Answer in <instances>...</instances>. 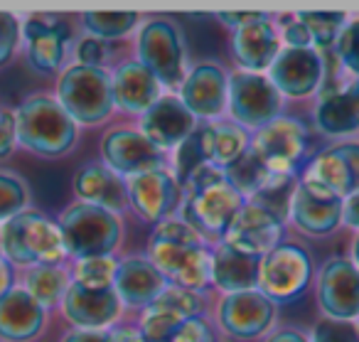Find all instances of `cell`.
<instances>
[{"label":"cell","instance_id":"obj_1","mask_svg":"<svg viewBox=\"0 0 359 342\" xmlns=\"http://www.w3.org/2000/svg\"><path fill=\"white\" fill-rule=\"evenodd\" d=\"M148 261L175 288L202 291L212 281V254L205 239L182 219H165L150 237Z\"/></svg>","mask_w":359,"mask_h":342},{"label":"cell","instance_id":"obj_2","mask_svg":"<svg viewBox=\"0 0 359 342\" xmlns=\"http://www.w3.org/2000/svg\"><path fill=\"white\" fill-rule=\"evenodd\" d=\"M180 190L185 195L182 222L200 237H224L236 212L246 204L244 195L229 183L224 170L215 165H200Z\"/></svg>","mask_w":359,"mask_h":342},{"label":"cell","instance_id":"obj_3","mask_svg":"<svg viewBox=\"0 0 359 342\" xmlns=\"http://www.w3.org/2000/svg\"><path fill=\"white\" fill-rule=\"evenodd\" d=\"M18 145L37 158H62L76 145L79 126L50 94H30L15 109Z\"/></svg>","mask_w":359,"mask_h":342},{"label":"cell","instance_id":"obj_4","mask_svg":"<svg viewBox=\"0 0 359 342\" xmlns=\"http://www.w3.org/2000/svg\"><path fill=\"white\" fill-rule=\"evenodd\" d=\"M3 258L18 271H25L40 263H65L67 251L62 242L57 219L30 207L0 227Z\"/></svg>","mask_w":359,"mask_h":342},{"label":"cell","instance_id":"obj_5","mask_svg":"<svg viewBox=\"0 0 359 342\" xmlns=\"http://www.w3.org/2000/svg\"><path fill=\"white\" fill-rule=\"evenodd\" d=\"M67 258H91L111 256L118 246L123 229L118 214L109 209L94 207L86 202H74L57 219Z\"/></svg>","mask_w":359,"mask_h":342},{"label":"cell","instance_id":"obj_6","mask_svg":"<svg viewBox=\"0 0 359 342\" xmlns=\"http://www.w3.org/2000/svg\"><path fill=\"white\" fill-rule=\"evenodd\" d=\"M55 99L76 126H96L116 109L111 74L101 67L72 65L57 77Z\"/></svg>","mask_w":359,"mask_h":342},{"label":"cell","instance_id":"obj_7","mask_svg":"<svg viewBox=\"0 0 359 342\" xmlns=\"http://www.w3.org/2000/svg\"><path fill=\"white\" fill-rule=\"evenodd\" d=\"M22 18V55L35 74L52 77L62 74L67 50L72 42V30L60 15L32 13Z\"/></svg>","mask_w":359,"mask_h":342},{"label":"cell","instance_id":"obj_8","mask_svg":"<svg viewBox=\"0 0 359 342\" xmlns=\"http://www.w3.org/2000/svg\"><path fill=\"white\" fill-rule=\"evenodd\" d=\"M138 62L158 84L180 86L185 81V45L180 30L165 18L145 22L138 35Z\"/></svg>","mask_w":359,"mask_h":342},{"label":"cell","instance_id":"obj_9","mask_svg":"<svg viewBox=\"0 0 359 342\" xmlns=\"http://www.w3.org/2000/svg\"><path fill=\"white\" fill-rule=\"evenodd\" d=\"M313 278V261L305 249L295 244H278L273 251L261 256L259 286L271 301H293L308 288Z\"/></svg>","mask_w":359,"mask_h":342},{"label":"cell","instance_id":"obj_10","mask_svg":"<svg viewBox=\"0 0 359 342\" xmlns=\"http://www.w3.org/2000/svg\"><path fill=\"white\" fill-rule=\"evenodd\" d=\"M251 148L273 173L293 175L295 165L305 158L310 148L308 126L290 116H278L264 129H259Z\"/></svg>","mask_w":359,"mask_h":342},{"label":"cell","instance_id":"obj_11","mask_svg":"<svg viewBox=\"0 0 359 342\" xmlns=\"http://www.w3.org/2000/svg\"><path fill=\"white\" fill-rule=\"evenodd\" d=\"M226 104L236 124L249 129H264L280 114V94L266 77L251 72H236L229 77Z\"/></svg>","mask_w":359,"mask_h":342},{"label":"cell","instance_id":"obj_12","mask_svg":"<svg viewBox=\"0 0 359 342\" xmlns=\"http://www.w3.org/2000/svg\"><path fill=\"white\" fill-rule=\"evenodd\" d=\"M205 310L202 296L185 288H165L140 317V340L143 342H165L175 330L190 317H197Z\"/></svg>","mask_w":359,"mask_h":342},{"label":"cell","instance_id":"obj_13","mask_svg":"<svg viewBox=\"0 0 359 342\" xmlns=\"http://www.w3.org/2000/svg\"><path fill=\"white\" fill-rule=\"evenodd\" d=\"M126 192H128V204L138 212V217L153 224L170 219V214L177 209L180 197H182L177 180L165 168L148 170V173L128 178L126 180Z\"/></svg>","mask_w":359,"mask_h":342},{"label":"cell","instance_id":"obj_14","mask_svg":"<svg viewBox=\"0 0 359 342\" xmlns=\"http://www.w3.org/2000/svg\"><path fill=\"white\" fill-rule=\"evenodd\" d=\"M280 237H283V219L261 204L246 202L226 229L224 244L261 258L278 246Z\"/></svg>","mask_w":359,"mask_h":342},{"label":"cell","instance_id":"obj_15","mask_svg":"<svg viewBox=\"0 0 359 342\" xmlns=\"http://www.w3.org/2000/svg\"><path fill=\"white\" fill-rule=\"evenodd\" d=\"M101 155L104 165L111 168L121 178H133V175L158 170L165 160V153L155 148L140 131L130 129H114L101 140Z\"/></svg>","mask_w":359,"mask_h":342},{"label":"cell","instance_id":"obj_16","mask_svg":"<svg viewBox=\"0 0 359 342\" xmlns=\"http://www.w3.org/2000/svg\"><path fill=\"white\" fill-rule=\"evenodd\" d=\"M288 212L303 232L323 237V234L337 229L339 219H342V199L334 197L318 180L305 175L303 183L293 190Z\"/></svg>","mask_w":359,"mask_h":342},{"label":"cell","instance_id":"obj_17","mask_svg":"<svg viewBox=\"0 0 359 342\" xmlns=\"http://www.w3.org/2000/svg\"><path fill=\"white\" fill-rule=\"evenodd\" d=\"M318 298L330 320H354L359 315V268L347 258H330L320 273Z\"/></svg>","mask_w":359,"mask_h":342},{"label":"cell","instance_id":"obj_18","mask_svg":"<svg viewBox=\"0 0 359 342\" xmlns=\"http://www.w3.org/2000/svg\"><path fill=\"white\" fill-rule=\"evenodd\" d=\"M273 301L261 291L229 293L219 305L222 327L239 340H251V337L264 335L273 325Z\"/></svg>","mask_w":359,"mask_h":342},{"label":"cell","instance_id":"obj_19","mask_svg":"<svg viewBox=\"0 0 359 342\" xmlns=\"http://www.w3.org/2000/svg\"><path fill=\"white\" fill-rule=\"evenodd\" d=\"M269 81L276 86L278 94L300 96L313 94L320 86L323 79V57L318 55V50L305 47V50H280L278 57L273 60V65L269 67Z\"/></svg>","mask_w":359,"mask_h":342},{"label":"cell","instance_id":"obj_20","mask_svg":"<svg viewBox=\"0 0 359 342\" xmlns=\"http://www.w3.org/2000/svg\"><path fill=\"white\" fill-rule=\"evenodd\" d=\"M50 313L22 286L0 298V342H32L45 332Z\"/></svg>","mask_w":359,"mask_h":342},{"label":"cell","instance_id":"obj_21","mask_svg":"<svg viewBox=\"0 0 359 342\" xmlns=\"http://www.w3.org/2000/svg\"><path fill=\"white\" fill-rule=\"evenodd\" d=\"M60 310L74 325V330H101L118 317L121 301L114 288L91 291L72 281Z\"/></svg>","mask_w":359,"mask_h":342},{"label":"cell","instance_id":"obj_22","mask_svg":"<svg viewBox=\"0 0 359 342\" xmlns=\"http://www.w3.org/2000/svg\"><path fill=\"white\" fill-rule=\"evenodd\" d=\"M305 175L318 180L334 197H352L359 192V143H339L323 150Z\"/></svg>","mask_w":359,"mask_h":342},{"label":"cell","instance_id":"obj_23","mask_svg":"<svg viewBox=\"0 0 359 342\" xmlns=\"http://www.w3.org/2000/svg\"><path fill=\"white\" fill-rule=\"evenodd\" d=\"M180 101L185 104V109L192 116L200 119H212L219 116L226 106V94H229V79L224 72L212 62L197 65L185 81L180 84Z\"/></svg>","mask_w":359,"mask_h":342},{"label":"cell","instance_id":"obj_24","mask_svg":"<svg viewBox=\"0 0 359 342\" xmlns=\"http://www.w3.org/2000/svg\"><path fill=\"white\" fill-rule=\"evenodd\" d=\"M195 129V116L185 109V104L177 96H160L143 114L140 133L165 153L168 148H177Z\"/></svg>","mask_w":359,"mask_h":342},{"label":"cell","instance_id":"obj_25","mask_svg":"<svg viewBox=\"0 0 359 342\" xmlns=\"http://www.w3.org/2000/svg\"><path fill=\"white\" fill-rule=\"evenodd\" d=\"M74 195L76 202L94 204V207L109 209L114 214H118L128 204L126 180L101 163L84 165L74 175Z\"/></svg>","mask_w":359,"mask_h":342},{"label":"cell","instance_id":"obj_26","mask_svg":"<svg viewBox=\"0 0 359 342\" xmlns=\"http://www.w3.org/2000/svg\"><path fill=\"white\" fill-rule=\"evenodd\" d=\"M114 291L121 303L130 308L145 305L148 308L160 293L165 291V278L158 268L143 256H130L118 261L114 278Z\"/></svg>","mask_w":359,"mask_h":342},{"label":"cell","instance_id":"obj_27","mask_svg":"<svg viewBox=\"0 0 359 342\" xmlns=\"http://www.w3.org/2000/svg\"><path fill=\"white\" fill-rule=\"evenodd\" d=\"M280 52V40L276 27L269 22V18L261 15L259 20L239 27L234 32V57L246 72L256 74L273 65V60Z\"/></svg>","mask_w":359,"mask_h":342},{"label":"cell","instance_id":"obj_28","mask_svg":"<svg viewBox=\"0 0 359 342\" xmlns=\"http://www.w3.org/2000/svg\"><path fill=\"white\" fill-rule=\"evenodd\" d=\"M111 89H114V104L123 111H148L160 99V84L140 62H126L111 74Z\"/></svg>","mask_w":359,"mask_h":342},{"label":"cell","instance_id":"obj_29","mask_svg":"<svg viewBox=\"0 0 359 342\" xmlns=\"http://www.w3.org/2000/svg\"><path fill=\"white\" fill-rule=\"evenodd\" d=\"M315 126L325 136H344L359 131V81L332 89L315 106Z\"/></svg>","mask_w":359,"mask_h":342},{"label":"cell","instance_id":"obj_30","mask_svg":"<svg viewBox=\"0 0 359 342\" xmlns=\"http://www.w3.org/2000/svg\"><path fill=\"white\" fill-rule=\"evenodd\" d=\"M259 256L236 251L234 246L222 242L212 254V283L226 293L254 291V286H259Z\"/></svg>","mask_w":359,"mask_h":342},{"label":"cell","instance_id":"obj_31","mask_svg":"<svg viewBox=\"0 0 359 342\" xmlns=\"http://www.w3.org/2000/svg\"><path fill=\"white\" fill-rule=\"evenodd\" d=\"M18 286H22L47 313L60 308L72 286V268L67 263H40L18 271Z\"/></svg>","mask_w":359,"mask_h":342},{"label":"cell","instance_id":"obj_32","mask_svg":"<svg viewBox=\"0 0 359 342\" xmlns=\"http://www.w3.org/2000/svg\"><path fill=\"white\" fill-rule=\"evenodd\" d=\"M200 136H202V148H205L207 163L219 170L229 168L234 160H239L251 148L246 131L234 124L205 126V129H200Z\"/></svg>","mask_w":359,"mask_h":342},{"label":"cell","instance_id":"obj_33","mask_svg":"<svg viewBox=\"0 0 359 342\" xmlns=\"http://www.w3.org/2000/svg\"><path fill=\"white\" fill-rule=\"evenodd\" d=\"M224 175L244 197H256L269 185V180L273 178V170L259 158V153L254 148H249L239 160H234L229 168H224Z\"/></svg>","mask_w":359,"mask_h":342},{"label":"cell","instance_id":"obj_34","mask_svg":"<svg viewBox=\"0 0 359 342\" xmlns=\"http://www.w3.org/2000/svg\"><path fill=\"white\" fill-rule=\"evenodd\" d=\"M32 207V192L25 178L8 168H0V227Z\"/></svg>","mask_w":359,"mask_h":342},{"label":"cell","instance_id":"obj_35","mask_svg":"<svg viewBox=\"0 0 359 342\" xmlns=\"http://www.w3.org/2000/svg\"><path fill=\"white\" fill-rule=\"evenodd\" d=\"M116 268H118V261L114 256L76 258L72 266V281L91 291H104V288H114Z\"/></svg>","mask_w":359,"mask_h":342},{"label":"cell","instance_id":"obj_36","mask_svg":"<svg viewBox=\"0 0 359 342\" xmlns=\"http://www.w3.org/2000/svg\"><path fill=\"white\" fill-rule=\"evenodd\" d=\"M84 27L91 32V37L99 40H116L123 37L138 25V13H114V11H91L81 15Z\"/></svg>","mask_w":359,"mask_h":342},{"label":"cell","instance_id":"obj_37","mask_svg":"<svg viewBox=\"0 0 359 342\" xmlns=\"http://www.w3.org/2000/svg\"><path fill=\"white\" fill-rule=\"evenodd\" d=\"M298 20L308 27L310 40L318 47H330L337 42L344 27V13H300Z\"/></svg>","mask_w":359,"mask_h":342},{"label":"cell","instance_id":"obj_38","mask_svg":"<svg viewBox=\"0 0 359 342\" xmlns=\"http://www.w3.org/2000/svg\"><path fill=\"white\" fill-rule=\"evenodd\" d=\"M175 163H177V185L185 183L200 165H210L207 163L205 148H202L200 129H195L182 143L177 145V158H175Z\"/></svg>","mask_w":359,"mask_h":342},{"label":"cell","instance_id":"obj_39","mask_svg":"<svg viewBox=\"0 0 359 342\" xmlns=\"http://www.w3.org/2000/svg\"><path fill=\"white\" fill-rule=\"evenodd\" d=\"M22 45V18L0 11V70L11 65Z\"/></svg>","mask_w":359,"mask_h":342},{"label":"cell","instance_id":"obj_40","mask_svg":"<svg viewBox=\"0 0 359 342\" xmlns=\"http://www.w3.org/2000/svg\"><path fill=\"white\" fill-rule=\"evenodd\" d=\"M334 45H337V55H339V60H342V65L347 67L352 74L359 77V18L342 27V32H339Z\"/></svg>","mask_w":359,"mask_h":342},{"label":"cell","instance_id":"obj_41","mask_svg":"<svg viewBox=\"0 0 359 342\" xmlns=\"http://www.w3.org/2000/svg\"><path fill=\"white\" fill-rule=\"evenodd\" d=\"M106 42L99 40V37H81L74 47V60L76 65H86V67H101L104 70V62L109 57V50H106Z\"/></svg>","mask_w":359,"mask_h":342},{"label":"cell","instance_id":"obj_42","mask_svg":"<svg viewBox=\"0 0 359 342\" xmlns=\"http://www.w3.org/2000/svg\"><path fill=\"white\" fill-rule=\"evenodd\" d=\"M165 342H215V337H212V330L205 317L197 315L182 322Z\"/></svg>","mask_w":359,"mask_h":342},{"label":"cell","instance_id":"obj_43","mask_svg":"<svg viewBox=\"0 0 359 342\" xmlns=\"http://www.w3.org/2000/svg\"><path fill=\"white\" fill-rule=\"evenodd\" d=\"M313 342H359V335L349 322L325 320L315 327Z\"/></svg>","mask_w":359,"mask_h":342},{"label":"cell","instance_id":"obj_44","mask_svg":"<svg viewBox=\"0 0 359 342\" xmlns=\"http://www.w3.org/2000/svg\"><path fill=\"white\" fill-rule=\"evenodd\" d=\"M18 145V126H15V109H0V163L11 158Z\"/></svg>","mask_w":359,"mask_h":342},{"label":"cell","instance_id":"obj_45","mask_svg":"<svg viewBox=\"0 0 359 342\" xmlns=\"http://www.w3.org/2000/svg\"><path fill=\"white\" fill-rule=\"evenodd\" d=\"M283 40H285V45H288V47H293V50H305V47H310V45H313V40H310V32H308V27H305L300 20L290 22V25L285 27V32H283Z\"/></svg>","mask_w":359,"mask_h":342},{"label":"cell","instance_id":"obj_46","mask_svg":"<svg viewBox=\"0 0 359 342\" xmlns=\"http://www.w3.org/2000/svg\"><path fill=\"white\" fill-rule=\"evenodd\" d=\"M15 286H18V268L0 256V298L6 296V293H11Z\"/></svg>","mask_w":359,"mask_h":342},{"label":"cell","instance_id":"obj_47","mask_svg":"<svg viewBox=\"0 0 359 342\" xmlns=\"http://www.w3.org/2000/svg\"><path fill=\"white\" fill-rule=\"evenodd\" d=\"M62 342H109V335L101 330H72L62 337Z\"/></svg>","mask_w":359,"mask_h":342},{"label":"cell","instance_id":"obj_48","mask_svg":"<svg viewBox=\"0 0 359 342\" xmlns=\"http://www.w3.org/2000/svg\"><path fill=\"white\" fill-rule=\"evenodd\" d=\"M342 217H344V222H347L349 227L359 229V192H354L352 197L344 199V204H342Z\"/></svg>","mask_w":359,"mask_h":342},{"label":"cell","instance_id":"obj_49","mask_svg":"<svg viewBox=\"0 0 359 342\" xmlns=\"http://www.w3.org/2000/svg\"><path fill=\"white\" fill-rule=\"evenodd\" d=\"M261 15H264V13H224V15H219V20L226 22V25H234L236 30H239V27L259 20Z\"/></svg>","mask_w":359,"mask_h":342},{"label":"cell","instance_id":"obj_50","mask_svg":"<svg viewBox=\"0 0 359 342\" xmlns=\"http://www.w3.org/2000/svg\"><path fill=\"white\" fill-rule=\"evenodd\" d=\"M106 335H109V342H143L138 332L128 330V327H114V330L106 332Z\"/></svg>","mask_w":359,"mask_h":342},{"label":"cell","instance_id":"obj_51","mask_svg":"<svg viewBox=\"0 0 359 342\" xmlns=\"http://www.w3.org/2000/svg\"><path fill=\"white\" fill-rule=\"evenodd\" d=\"M269 342H308V340H305V337L300 335V332H295V330H280V332H276Z\"/></svg>","mask_w":359,"mask_h":342},{"label":"cell","instance_id":"obj_52","mask_svg":"<svg viewBox=\"0 0 359 342\" xmlns=\"http://www.w3.org/2000/svg\"><path fill=\"white\" fill-rule=\"evenodd\" d=\"M354 266L359 268V237H357V242H354Z\"/></svg>","mask_w":359,"mask_h":342},{"label":"cell","instance_id":"obj_53","mask_svg":"<svg viewBox=\"0 0 359 342\" xmlns=\"http://www.w3.org/2000/svg\"><path fill=\"white\" fill-rule=\"evenodd\" d=\"M0 256H3V246H0Z\"/></svg>","mask_w":359,"mask_h":342}]
</instances>
